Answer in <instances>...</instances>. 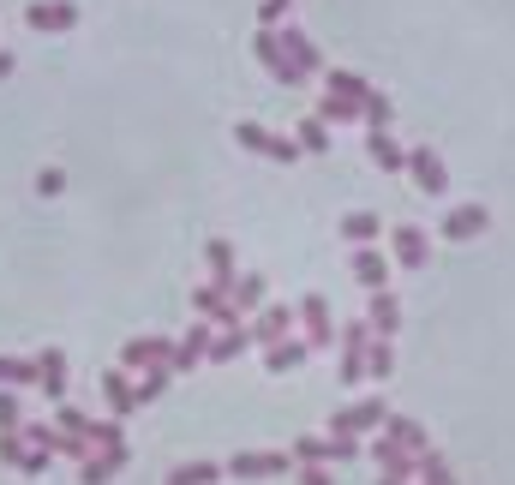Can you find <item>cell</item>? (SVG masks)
<instances>
[{"label": "cell", "instance_id": "cell-1", "mask_svg": "<svg viewBox=\"0 0 515 485\" xmlns=\"http://www.w3.org/2000/svg\"><path fill=\"white\" fill-rule=\"evenodd\" d=\"M324 84H330V102H324V114H318V120H354V114L366 108V96H372V90H366V78H354V72H330Z\"/></svg>", "mask_w": 515, "mask_h": 485}, {"label": "cell", "instance_id": "cell-2", "mask_svg": "<svg viewBox=\"0 0 515 485\" xmlns=\"http://www.w3.org/2000/svg\"><path fill=\"white\" fill-rule=\"evenodd\" d=\"M234 138H240L252 156H270V162H294V156H300V144H294V138H276V132L252 126V120H246V126H234Z\"/></svg>", "mask_w": 515, "mask_h": 485}, {"label": "cell", "instance_id": "cell-3", "mask_svg": "<svg viewBox=\"0 0 515 485\" xmlns=\"http://www.w3.org/2000/svg\"><path fill=\"white\" fill-rule=\"evenodd\" d=\"M24 24H30V30H72V24H78V6H66V0H36V6L24 12Z\"/></svg>", "mask_w": 515, "mask_h": 485}, {"label": "cell", "instance_id": "cell-4", "mask_svg": "<svg viewBox=\"0 0 515 485\" xmlns=\"http://www.w3.org/2000/svg\"><path fill=\"white\" fill-rule=\"evenodd\" d=\"M282 60H288V72H294V78H306V72H324V54H318V48H312L300 30H288V36H282Z\"/></svg>", "mask_w": 515, "mask_h": 485}, {"label": "cell", "instance_id": "cell-5", "mask_svg": "<svg viewBox=\"0 0 515 485\" xmlns=\"http://www.w3.org/2000/svg\"><path fill=\"white\" fill-rule=\"evenodd\" d=\"M486 222H492L486 204H462V210L444 216V240H474V234H486Z\"/></svg>", "mask_w": 515, "mask_h": 485}, {"label": "cell", "instance_id": "cell-6", "mask_svg": "<svg viewBox=\"0 0 515 485\" xmlns=\"http://www.w3.org/2000/svg\"><path fill=\"white\" fill-rule=\"evenodd\" d=\"M222 294H228V288H222V282H210V288H198V294H192V306H198V318H210V324H228V330H234V324H240V312H234V300H222Z\"/></svg>", "mask_w": 515, "mask_h": 485}, {"label": "cell", "instance_id": "cell-7", "mask_svg": "<svg viewBox=\"0 0 515 485\" xmlns=\"http://www.w3.org/2000/svg\"><path fill=\"white\" fill-rule=\"evenodd\" d=\"M36 384H42L48 402H66V354H60V348H48V354L36 360Z\"/></svg>", "mask_w": 515, "mask_h": 485}, {"label": "cell", "instance_id": "cell-8", "mask_svg": "<svg viewBox=\"0 0 515 485\" xmlns=\"http://www.w3.org/2000/svg\"><path fill=\"white\" fill-rule=\"evenodd\" d=\"M408 168H414V180H420L432 198H444V162H438V150H426V144L408 150Z\"/></svg>", "mask_w": 515, "mask_h": 485}, {"label": "cell", "instance_id": "cell-9", "mask_svg": "<svg viewBox=\"0 0 515 485\" xmlns=\"http://www.w3.org/2000/svg\"><path fill=\"white\" fill-rule=\"evenodd\" d=\"M168 354H174V342H156V336H138V342L126 348V372H144V366H168Z\"/></svg>", "mask_w": 515, "mask_h": 485}, {"label": "cell", "instance_id": "cell-10", "mask_svg": "<svg viewBox=\"0 0 515 485\" xmlns=\"http://www.w3.org/2000/svg\"><path fill=\"white\" fill-rule=\"evenodd\" d=\"M366 348H372V336H366V324H354V330H348V348H342V378H348V384L366 378Z\"/></svg>", "mask_w": 515, "mask_h": 485}, {"label": "cell", "instance_id": "cell-11", "mask_svg": "<svg viewBox=\"0 0 515 485\" xmlns=\"http://www.w3.org/2000/svg\"><path fill=\"white\" fill-rule=\"evenodd\" d=\"M390 414H384V402L372 396V402H360V408H348L342 420H336V438H348V432H372V426H384Z\"/></svg>", "mask_w": 515, "mask_h": 485}, {"label": "cell", "instance_id": "cell-12", "mask_svg": "<svg viewBox=\"0 0 515 485\" xmlns=\"http://www.w3.org/2000/svg\"><path fill=\"white\" fill-rule=\"evenodd\" d=\"M282 468H288V456H252V450L228 462V474H234V480H270V474H282Z\"/></svg>", "mask_w": 515, "mask_h": 485}, {"label": "cell", "instance_id": "cell-13", "mask_svg": "<svg viewBox=\"0 0 515 485\" xmlns=\"http://www.w3.org/2000/svg\"><path fill=\"white\" fill-rule=\"evenodd\" d=\"M252 54H258V60H264V66H270V72H276L282 84H300V78L288 72V60H282V36H276V30H258V42H252Z\"/></svg>", "mask_w": 515, "mask_h": 485}, {"label": "cell", "instance_id": "cell-14", "mask_svg": "<svg viewBox=\"0 0 515 485\" xmlns=\"http://www.w3.org/2000/svg\"><path fill=\"white\" fill-rule=\"evenodd\" d=\"M102 396H108V408H114V420L138 408V384H132L126 372H108V378H102Z\"/></svg>", "mask_w": 515, "mask_h": 485}, {"label": "cell", "instance_id": "cell-15", "mask_svg": "<svg viewBox=\"0 0 515 485\" xmlns=\"http://www.w3.org/2000/svg\"><path fill=\"white\" fill-rule=\"evenodd\" d=\"M396 258H402L408 270H420V264L432 258V246H426V234H420V228H396Z\"/></svg>", "mask_w": 515, "mask_h": 485}, {"label": "cell", "instance_id": "cell-16", "mask_svg": "<svg viewBox=\"0 0 515 485\" xmlns=\"http://www.w3.org/2000/svg\"><path fill=\"white\" fill-rule=\"evenodd\" d=\"M354 276H360V282H366L372 294H378V288L390 282V270H384V258H378L372 246H360V252H354Z\"/></svg>", "mask_w": 515, "mask_h": 485}, {"label": "cell", "instance_id": "cell-17", "mask_svg": "<svg viewBox=\"0 0 515 485\" xmlns=\"http://www.w3.org/2000/svg\"><path fill=\"white\" fill-rule=\"evenodd\" d=\"M204 354H210V330H192V336H186V342L168 354V366H174V372H186V366H198Z\"/></svg>", "mask_w": 515, "mask_h": 485}, {"label": "cell", "instance_id": "cell-18", "mask_svg": "<svg viewBox=\"0 0 515 485\" xmlns=\"http://www.w3.org/2000/svg\"><path fill=\"white\" fill-rule=\"evenodd\" d=\"M294 144H300L306 156H324V150H330V120H300Z\"/></svg>", "mask_w": 515, "mask_h": 485}, {"label": "cell", "instance_id": "cell-19", "mask_svg": "<svg viewBox=\"0 0 515 485\" xmlns=\"http://www.w3.org/2000/svg\"><path fill=\"white\" fill-rule=\"evenodd\" d=\"M396 324H402V318H396V300L378 288V294H372V330H378V342H390V336H396Z\"/></svg>", "mask_w": 515, "mask_h": 485}, {"label": "cell", "instance_id": "cell-20", "mask_svg": "<svg viewBox=\"0 0 515 485\" xmlns=\"http://www.w3.org/2000/svg\"><path fill=\"white\" fill-rule=\"evenodd\" d=\"M366 150H372V162H378V168H390V174L408 162V150H396V138H390V132H372V144H366Z\"/></svg>", "mask_w": 515, "mask_h": 485}, {"label": "cell", "instance_id": "cell-21", "mask_svg": "<svg viewBox=\"0 0 515 485\" xmlns=\"http://www.w3.org/2000/svg\"><path fill=\"white\" fill-rule=\"evenodd\" d=\"M390 444L408 450V456H426V432H420L414 420H390Z\"/></svg>", "mask_w": 515, "mask_h": 485}, {"label": "cell", "instance_id": "cell-22", "mask_svg": "<svg viewBox=\"0 0 515 485\" xmlns=\"http://www.w3.org/2000/svg\"><path fill=\"white\" fill-rule=\"evenodd\" d=\"M204 258H210V270H216V282L228 288V282H234V246H228V240H210V246H204Z\"/></svg>", "mask_w": 515, "mask_h": 485}, {"label": "cell", "instance_id": "cell-23", "mask_svg": "<svg viewBox=\"0 0 515 485\" xmlns=\"http://www.w3.org/2000/svg\"><path fill=\"white\" fill-rule=\"evenodd\" d=\"M300 318H306V330H312V348H318V342H330V306H324V300H306V306H300Z\"/></svg>", "mask_w": 515, "mask_h": 485}, {"label": "cell", "instance_id": "cell-24", "mask_svg": "<svg viewBox=\"0 0 515 485\" xmlns=\"http://www.w3.org/2000/svg\"><path fill=\"white\" fill-rule=\"evenodd\" d=\"M216 480H222L216 462H186V468H174V480L168 485H216Z\"/></svg>", "mask_w": 515, "mask_h": 485}, {"label": "cell", "instance_id": "cell-25", "mask_svg": "<svg viewBox=\"0 0 515 485\" xmlns=\"http://www.w3.org/2000/svg\"><path fill=\"white\" fill-rule=\"evenodd\" d=\"M252 306H264V276H240L234 282V312H252Z\"/></svg>", "mask_w": 515, "mask_h": 485}, {"label": "cell", "instance_id": "cell-26", "mask_svg": "<svg viewBox=\"0 0 515 485\" xmlns=\"http://www.w3.org/2000/svg\"><path fill=\"white\" fill-rule=\"evenodd\" d=\"M282 330H288V312H282V306H270V312L258 318V330H252V342H276Z\"/></svg>", "mask_w": 515, "mask_h": 485}, {"label": "cell", "instance_id": "cell-27", "mask_svg": "<svg viewBox=\"0 0 515 485\" xmlns=\"http://www.w3.org/2000/svg\"><path fill=\"white\" fill-rule=\"evenodd\" d=\"M306 354H312V342H288V348H276V354H270V372H294Z\"/></svg>", "mask_w": 515, "mask_h": 485}, {"label": "cell", "instance_id": "cell-28", "mask_svg": "<svg viewBox=\"0 0 515 485\" xmlns=\"http://www.w3.org/2000/svg\"><path fill=\"white\" fill-rule=\"evenodd\" d=\"M342 234L366 246V240H378V216H366V210H360V216H348V222H342Z\"/></svg>", "mask_w": 515, "mask_h": 485}, {"label": "cell", "instance_id": "cell-29", "mask_svg": "<svg viewBox=\"0 0 515 485\" xmlns=\"http://www.w3.org/2000/svg\"><path fill=\"white\" fill-rule=\"evenodd\" d=\"M0 384H36V366H24V360L0 354Z\"/></svg>", "mask_w": 515, "mask_h": 485}, {"label": "cell", "instance_id": "cell-30", "mask_svg": "<svg viewBox=\"0 0 515 485\" xmlns=\"http://www.w3.org/2000/svg\"><path fill=\"white\" fill-rule=\"evenodd\" d=\"M360 114H366V120H372V132H384V126H390V102H384V96H378V90H372V96H366V108H360Z\"/></svg>", "mask_w": 515, "mask_h": 485}, {"label": "cell", "instance_id": "cell-31", "mask_svg": "<svg viewBox=\"0 0 515 485\" xmlns=\"http://www.w3.org/2000/svg\"><path fill=\"white\" fill-rule=\"evenodd\" d=\"M246 342H252V336H246V330H228V336H222V342H216V348H210V360H234V354H240V348H246Z\"/></svg>", "mask_w": 515, "mask_h": 485}, {"label": "cell", "instance_id": "cell-32", "mask_svg": "<svg viewBox=\"0 0 515 485\" xmlns=\"http://www.w3.org/2000/svg\"><path fill=\"white\" fill-rule=\"evenodd\" d=\"M366 372H372V378H390V342H372V348H366Z\"/></svg>", "mask_w": 515, "mask_h": 485}, {"label": "cell", "instance_id": "cell-33", "mask_svg": "<svg viewBox=\"0 0 515 485\" xmlns=\"http://www.w3.org/2000/svg\"><path fill=\"white\" fill-rule=\"evenodd\" d=\"M168 390V366H156V372H144V384H138V402H156Z\"/></svg>", "mask_w": 515, "mask_h": 485}, {"label": "cell", "instance_id": "cell-34", "mask_svg": "<svg viewBox=\"0 0 515 485\" xmlns=\"http://www.w3.org/2000/svg\"><path fill=\"white\" fill-rule=\"evenodd\" d=\"M420 474H426V480H432V485H456V480H450V468H444V462H438L432 450L420 456Z\"/></svg>", "mask_w": 515, "mask_h": 485}, {"label": "cell", "instance_id": "cell-35", "mask_svg": "<svg viewBox=\"0 0 515 485\" xmlns=\"http://www.w3.org/2000/svg\"><path fill=\"white\" fill-rule=\"evenodd\" d=\"M294 456H300V462H330V444H318V438H300V444H294Z\"/></svg>", "mask_w": 515, "mask_h": 485}, {"label": "cell", "instance_id": "cell-36", "mask_svg": "<svg viewBox=\"0 0 515 485\" xmlns=\"http://www.w3.org/2000/svg\"><path fill=\"white\" fill-rule=\"evenodd\" d=\"M114 468H126V462H114V456H102V462H90V468H84V485H102L108 474H114Z\"/></svg>", "mask_w": 515, "mask_h": 485}, {"label": "cell", "instance_id": "cell-37", "mask_svg": "<svg viewBox=\"0 0 515 485\" xmlns=\"http://www.w3.org/2000/svg\"><path fill=\"white\" fill-rule=\"evenodd\" d=\"M288 6H294V0H264V6H258V18H264V30H270V24H282V12H288Z\"/></svg>", "mask_w": 515, "mask_h": 485}, {"label": "cell", "instance_id": "cell-38", "mask_svg": "<svg viewBox=\"0 0 515 485\" xmlns=\"http://www.w3.org/2000/svg\"><path fill=\"white\" fill-rule=\"evenodd\" d=\"M18 426V402L12 396H0V432H12Z\"/></svg>", "mask_w": 515, "mask_h": 485}, {"label": "cell", "instance_id": "cell-39", "mask_svg": "<svg viewBox=\"0 0 515 485\" xmlns=\"http://www.w3.org/2000/svg\"><path fill=\"white\" fill-rule=\"evenodd\" d=\"M300 485H336V480H330L324 468H306V474H300Z\"/></svg>", "mask_w": 515, "mask_h": 485}, {"label": "cell", "instance_id": "cell-40", "mask_svg": "<svg viewBox=\"0 0 515 485\" xmlns=\"http://www.w3.org/2000/svg\"><path fill=\"white\" fill-rule=\"evenodd\" d=\"M6 72H12V54H0V78H6Z\"/></svg>", "mask_w": 515, "mask_h": 485}, {"label": "cell", "instance_id": "cell-41", "mask_svg": "<svg viewBox=\"0 0 515 485\" xmlns=\"http://www.w3.org/2000/svg\"><path fill=\"white\" fill-rule=\"evenodd\" d=\"M384 485H408V480H402V474H384Z\"/></svg>", "mask_w": 515, "mask_h": 485}]
</instances>
